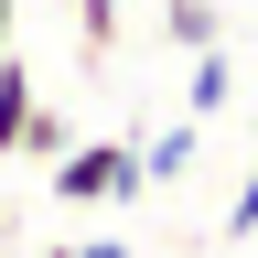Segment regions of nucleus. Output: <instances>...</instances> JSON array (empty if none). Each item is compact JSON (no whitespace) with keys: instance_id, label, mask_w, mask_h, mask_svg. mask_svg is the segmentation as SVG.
Here are the masks:
<instances>
[{"instance_id":"f257e3e1","label":"nucleus","mask_w":258,"mask_h":258,"mask_svg":"<svg viewBox=\"0 0 258 258\" xmlns=\"http://www.w3.org/2000/svg\"><path fill=\"white\" fill-rule=\"evenodd\" d=\"M43 194L54 205H129V194H140V140H76V151H54Z\"/></svg>"},{"instance_id":"f03ea898","label":"nucleus","mask_w":258,"mask_h":258,"mask_svg":"<svg viewBox=\"0 0 258 258\" xmlns=\"http://www.w3.org/2000/svg\"><path fill=\"white\" fill-rule=\"evenodd\" d=\"M76 140H86L76 108H43V97H32V118H22V140H11V151H22V161H54V151H76Z\"/></svg>"},{"instance_id":"7ed1b4c3","label":"nucleus","mask_w":258,"mask_h":258,"mask_svg":"<svg viewBox=\"0 0 258 258\" xmlns=\"http://www.w3.org/2000/svg\"><path fill=\"white\" fill-rule=\"evenodd\" d=\"M194 140H205V118H183V129H161V140H140V194H151V183H172L183 161H194Z\"/></svg>"},{"instance_id":"20e7f679","label":"nucleus","mask_w":258,"mask_h":258,"mask_svg":"<svg viewBox=\"0 0 258 258\" xmlns=\"http://www.w3.org/2000/svg\"><path fill=\"white\" fill-rule=\"evenodd\" d=\"M22 118H32V76H22V43H11V54H0V161H11Z\"/></svg>"},{"instance_id":"39448f33","label":"nucleus","mask_w":258,"mask_h":258,"mask_svg":"<svg viewBox=\"0 0 258 258\" xmlns=\"http://www.w3.org/2000/svg\"><path fill=\"white\" fill-rule=\"evenodd\" d=\"M161 32H172V54H205V43H226L215 0H172V11H161Z\"/></svg>"},{"instance_id":"423d86ee","label":"nucleus","mask_w":258,"mask_h":258,"mask_svg":"<svg viewBox=\"0 0 258 258\" xmlns=\"http://www.w3.org/2000/svg\"><path fill=\"white\" fill-rule=\"evenodd\" d=\"M226 97H237V64H226V43H205L194 54V118H215Z\"/></svg>"},{"instance_id":"0eeeda50","label":"nucleus","mask_w":258,"mask_h":258,"mask_svg":"<svg viewBox=\"0 0 258 258\" xmlns=\"http://www.w3.org/2000/svg\"><path fill=\"white\" fill-rule=\"evenodd\" d=\"M118 11H129V0H76V54H86V64H108V43H118Z\"/></svg>"},{"instance_id":"6e6552de","label":"nucleus","mask_w":258,"mask_h":258,"mask_svg":"<svg viewBox=\"0 0 258 258\" xmlns=\"http://www.w3.org/2000/svg\"><path fill=\"white\" fill-rule=\"evenodd\" d=\"M226 237H258V172L237 183V205H226Z\"/></svg>"},{"instance_id":"1a4fd4ad","label":"nucleus","mask_w":258,"mask_h":258,"mask_svg":"<svg viewBox=\"0 0 258 258\" xmlns=\"http://www.w3.org/2000/svg\"><path fill=\"white\" fill-rule=\"evenodd\" d=\"M22 43V0H0V54H11Z\"/></svg>"},{"instance_id":"9d476101","label":"nucleus","mask_w":258,"mask_h":258,"mask_svg":"<svg viewBox=\"0 0 258 258\" xmlns=\"http://www.w3.org/2000/svg\"><path fill=\"white\" fill-rule=\"evenodd\" d=\"M76 258H129V247H118V237H97V247H76Z\"/></svg>"},{"instance_id":"9b49d317","label":"nucleus","mask_w":258,"mask_h":258,"mask_svg":"<svg viewBox=\"0 0 258 258\" xmlns=\"http://www.w3.org/2000/svg\"><path fill=\"white\" fill-rule=\"evenodd\" d=\"M43 258H76V247H43Z\"/></svg>"},{"instance_id":"f8f14e48","label":"nucleus","mask_w":258,"mask_h":258,"mask_svg":"<svg viewBox=\"0 0 258 258\" xmlns=\"http://www.w3.org/2000/svg\"><path fill=\"white\" fill-rule=\"evenodd\" d=\"M247 129H258V118H247Z\"/></svg>"}]
</instances>
